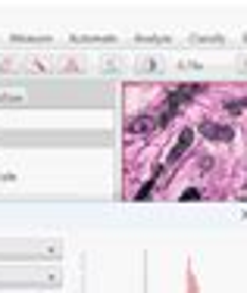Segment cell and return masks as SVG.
<instances>
[{
  "mask_svg": "<svg viewBox=\"0 0 247 293\" xmlns=\"http://www.w3.org/2000/svg\"><path fill=\"white\" fill-rule=\"evenodd\" d=\"M244 106H247V103H244V100H232V103H228V112H241V109H244Z\"/></svg>",
  "mask_w": 247,
  "mask_h": 293,
  "instance_id": "5b68a950",
  "label": "cell"
},
{
  "mask_svg": "<svg viewBox=\"0 0 247 293\" xmlns=\"http://www.w3.org/2000/svg\"><path fill=\"white\" fill-rule=\"evenodd\" d=\"M182 200H185V203H188V200H200V190H185Z\"/></svg>",
  "mask_w": 247,
  "mask_h": 293,
  "instance_id": "8992f818",
  "label": "cell"
},
{
  "mask_svg": "<svg viewBox=\"0 0 247 293\" xmlns=\"http://www.w3.org/2000/svg\"><path fill=\"white\" fill-rule=\"evenodd\" d=\"M200 134L210 141H232L235 138V131L228 125H216V122H200Z\"/></svg>",
  "mask_w": 247,
  "mask_h": 293,
  "instance_id": "6da1fadb",
  "label": "cell"
},
{
  "mask_svg": "<svg viewBox=\"0 0 247 293\" xmlns=\"http://www.w3.org/2000/svg\"><path fill=\"white\" fill-rule=\"evenodd\" d=\"M153 128H160V119H135V122H129V131L132 134H150Z\"/></svg>",
  "mask_w": 247,
  "mask_h": 293,
  "instance_id": "3957f363",
  "label": "cell"
},
{
  "mask_svg": "<svg viewBox=\"0 0 247 293\" xmlns=\"http://www.w3.org/2000/svg\"><path fill=\"white\" fill-rule=\"evenodd\" d=\"M22 97L19 94H0V106H19Z\"/></svg>",
  "mask_w": 247,
  "mask_h": 293,
  "instance_id": "277c9868",
  "label": "cell"
},
{
  "mask_svg": "<svg viewBox=\"0 0 247 293\" xmlns=\"http://www.w3.org/2000/svg\"><path fill=\"white\" fill-rule=\"evenodd\" d=\"M191 141H194V131L191 128H185L182 134H179V141H175V147H172V153H169V165H175L185 153H188V147H191Z\"/></svg>",
  "mask_w": 247,
  "mask_h": 293,
  "instance_id": "7a4b0ae2",
  "label": "cell"
}]
</instances>
